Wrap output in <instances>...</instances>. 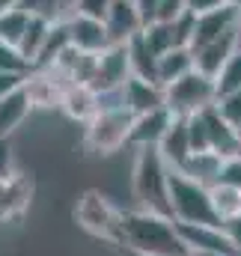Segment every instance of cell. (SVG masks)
Returning a JSON list of instances; mask_svg holds the SVG:
<instances>
[{
  "mask_svg": "<svg viewBox=\"0 0 241 256\" xmlns=\"http://www.w3.org/2000/svg\"><path fill=\"white\" fill-rule=\"evenodd\" d=\"M122 250H137L146 256H188L179 224L167 214L128 208L122 212Z\"/></svg>",
  "mask_w": 241,
  "mask_h": 256,
  "instance_id": "obj_1",
  "label": "cell"
},
{
  "mask_svg": "<svg viewBox=\"0 0 241 256\" xmlns=\"http://www.w3.org/2000/svg\"><path fill=\"white\" fill-rule=\"evenodd\" d=\"M170 173H173V167L164 161L158 146H149V149L137 152L134 170H131V191H134V200H137V208L173 218V208H170Z\"/></svg>",
  "mask_w": 241,
  "mask_h": 256,
  "instance_id": "obj_2",
  "label": "cell"
},
{
  "mask_svg": "<svg viewBox=\"0 0 241 256\" xmlns=\"http://www.w3.org/2000/svg\"><path fill=\"white\" fill-rule=\"evenodd\" d=\"M170 208L176 224H196V226H224L220 214L214 212L212 188L184 176L182 170L170 173Z\"/></svg>",
  "mask_w": 241,
  "mask_h": 256,
  "instance_id": "obj_3",
  "label": "cell"
},
{
  "mask_svg": "<svg viewBox=\"0 0 241 256\" xmlns=\"http://www.w3.org/2000/svg\"><path fill=\"white\" fill-rule=\"evenodd\" d=\"M134 114L128 108H104L84 126V146L92 155H110L120 152L125 143H131Z\"/></svg>",
  "mask_w": 241,
  "mask_h": 256,
  "instance_id": "obj_4",
  "label": "cell"
},
{
  "mask_svg": "<svg viewBox=\"0 0 241 256\" xmlns=\"http://www.w3.org/2000/svg\"><path fill=\"white\" fill-rule=\"evenodd\" d=\"M74 218L80 230H86L90 236L104 238L110 244H122V208H116L104 194L86 191L74 206Z\"/></svg>",
  "mask_w": 241,
  "mask_h": 256,
  "instance_id": "obj_5",
  "label": "cell"
},
{
  "mask_svg": "<svg viewBox=\"0 0 241 256\" xmlns=\"http://www.w3.org/2000/svg\"><path fill=\"white\" fill-rule=\"evenodd\" d=\"M212 104H218V84H214V78H208L196 68L167 86V108L176 116H194Z\"/></svg>",
  "mask_w": 241,
  "mask_h": 256,
  "instance_id": "obj_6",
  "label": "cell"
},
{
  "mask_svg": "<svg viewBox=\"0 0 241 256\" xmlns=\"http://www.w3.org/2000/svg\"><path fill=\"white\" fill-rule=\"evenodd\" d=\"M131 54H128V45H110L104 54H98V68H96V78H92V90L98 96L104 92H120L122 86L128 84L131 78Z\"/></svg>",
  "mask_w": 241,
  "mask_h": 256,
  "instance_id": "obj_7",
  "label": "cell"
},
{
  "mask_svg": "<svg viewBox=\"0 0 241 256\" xmlns=\"http://www.w3.org/2000/svg\"><path fill=\"white\" fill-rule=\"evenodd\" d=\"M68 33H72V48H78L84 54H104L114 45L108 24L102 18H90L80 12H74L68 18Z\"/></svg>",
  "mask_w": 241,
  "mask_h": 256,
  "instance_id": "obj_8",
  "label": "cell"
},
{
  "mask_svg": "<svg viewBox=\"0 0 241 256\" xmlns=\"http://www.w3.org/2000/svg\"><path fill=\"white\" fill-rule=\"evenodd\" d=\"M104 24H108L114 45H128L131 39H137L146 30V21H143L134 0H114V6L104 15Z\"/></svg>",
  "mask_w": 241,
  "mask_h": 256,
  "instance_id": "obj_9",
  "label": "cell"
},
{
  "mask_svg": "<svg viewBox=\"0 0 241 256\" xmlns=\"http://www.w3.org/2000/svg\"><path fill=\"white\" fill-rule=\"evenodd\" d=\"M200 114H202V122H206V134H208V152L220 155L224 161L238 155V128L218 110V104H212Z\"/></svg>",
  "mask_w": 241,
  "mask_h": 256,
  "instance_id": "obj_10",
  "label": "cell"
},
{
  "mask_svg": "<svg viewBox=\"0 0 241 256\" xmlns=\"http://www.w3.org/2000/svg\"><path fill=\"white\" fill-rule=\"evenodd\" d=\"M176 122V114L170 108H158V110H149V114H140L134 116V126H131V146L137 149H149V146H161V140L167 137V131Z\"/></svg>",
  "mask_w": 241,
  "mask_h": 256,
  "instance_id": "obj_11",
  "label": "cell"
},
{
  "mask_svg": "<svg viewBox=\"0 0 241 256\" xmlns=\"http://www.w3.org/2000/svg\"><path fill=\"white\" fill-rule=\"evenodd\" d=\"M122 102L134 116H140V114L167 108V90L161 84H155V80H143V78L131 74L128 84L122 86Z\"/></svg>",
  "mask_w": 241,
  "mask_h": 256,
  "instance_id": "obj_12",
  "label": "cell"
},
{
  "mask_svg": "<svg viewBox=\"0 0 241 256\" xmlns=\"http://www.w3.org/2000/svg\"><path fill=\"white\" fill-rule=\"evenodd\" d=\"M236 21H238V12L224 6V9H214V12H206V15H196V24H194V39H190V51L196 48H206L224 36H230L236 30Z\"/></svg>",
  "mask_w": 241,
  "mask_h": 256,
  "instance_id": "obj_13",
  "label": "cell"
},
{
  "mask_svg": "<svg viewBox=\"0 0 241 256\" xmlns=\"http://www.w3.org/2000/svg\"><path fill=\"white\" fill-rule=\"evenodd\" d=\"M33 200V179L24 173H12L0 179V220H15L27 212Z\"/></svg>",
  "mask_w": 241,
  "mask_h": 256,
  "instance_id": "obj_14",
  "label": "cell"
},
{
  "mask_svg": "<svg viewBox=\"0 0 241 256\" xmlns=\"http://www.w3.org/2000/svg\"><path fill=\"white\" fill-rule=\"evenodd\" d=\"M182 238L188 244V250H212V254H230L238 256L236 244L230 242L224 226H196V224H179Z\"/></svg>",
  "mask_w": 241,
  "mask_h": 256,
  "instance_id": "obj_15",
  "label": "cell"
},
{
  "mask_svg": "<svg viewBox=\"0 0 241 256\" xmlns=\"http://www.w3.org/2000/svg\"><path fill=\"white\" fill-rule=\"evenodd\" d=\"M60 110L72 120V122H90L98 110H102V102H98V92L86 84H72L66 86L62 92V102H60Z\"/></svg>",
  "mask_w": 241,
  "mask_h": 256,
  "instance_id": "obj_16",
  "label": "cell"
},
{
  "mask_svg": "<svg viewBox=\"0 0 241 256\" xmlns=\"http://www.w3.org/2000/svg\"><path fill=\"white\" fill-rule=\"evenodd\" d=\"M30 98H33V108H60L62 92H66V84L51 72V68H33L24 80Z\"/></svg>",
  "mask_w": 241,
  "mask_h": 256,
  "instance_id": "obj_17",
  "label": "cell"
},
{
  "mask_svg": "<svg viewBox=\"0 0 241 256\" xmlns=\"http://www.w3.org/2000/svg\"><path fill=\"white\" fill-rule=\"evenodd\" d=\"M30 110H33V98L24 84L18 90H12L9 96H3L0 98V137H12V131L24 126Z\"/></svg>",
  "mask_w": 241,
  "mask_h": 256,
  "instance_id": "obj_18",
  "label": "cell"
},
{
  "mask_svg": "<svg viewBox=\"0 0 241 256\" xmlns=\"http://www.w3.org/2000/svg\"><path fill=\"white\" fill-rule=\"evenodd\" d=\"M236 51H238V45H236V30H232L230 36H224V39H218V42H212V45L194 51L196 72H202V74H208V78H218L220 68L230 63V57H232Z\"/></svg>",
  "mask_w": 241,
  "mask_h": 256,
  "instance_id": "obj_19",
  "label": "cell"
},
{
  "mask_svg": "<svg viewBox=\"0 0 241 256\" xmlns=\"http://www.w3.org/2000/svg\"><path fill=\"white\" fill-rule=\"evenodd\" d=\"M158 149H161L164 161H167L173 170H179L182 164L194 155V149H190V134H188V116H176L173 128L167 131V137L161 140Z\"/></svg>",
  "mask_w": 241,
  "mask_h": 256,
  "instance_id": "obj_20",
  "label": "cell"
},
{
  "mask_svg": "<svg viewBox=\"0 0 241 256\" xmlns=\"http://www.w3.org/2000/svg\"><path fill=\"white\" fill-rule=\"evenodd\" d=\"M194 68H196V63H194V51H190L188 45H179V48L167 51L164 57H158V84L167 90L170 84L182 80V78L190 74Z\"/></svg>",
  "mask_w": 241,
  "mask_h": 256,
  "instance_id": "obj_21",
  "label": "cell"
},
{
  "mask_svg": "<svg viewBox=\"0 0 241 256\" xmlns=\"http://www.w3.org/2000/svg\"><path fill=\"white\" fill-rule=\"evenodd\" d=\"M220 167H224L220 155H214V152H194L179 170L184 176H190V179H196V182H202V185L212 188V185L220 182Z\"/></svg>",
  "mask_w": 241,
  "mask_h": 256,
  "instance_id": "obj_22",
  "label": "cell"
},
{
  "mask_svg": "<svg viewBox=\"0 0 241 256\" xmlns=\"http://www.w3.org/2000/svg\"><path fill=\"white\" fill-rule=\"evenodd\" d=\"M51 18H45V15H36V12H30V24H27V33H24V39H21V54L33 63L36 68V60H39V54H42V48H45V39H48V33H51Z\"/></svg>",
  "mask_w": 241,
  "mask_h": 256,
  "instance_id": "obj_23",
  "label": "cell"
},
{
  "mask_svg": "<svg viewBox=\"0 0 241 256\" xmlns=\"http://www.w3.org/2000/svg\"><path fill=\"white\" fill-rule=\"evenodd\" d=\"M68 48H72L68 21H54V24H51V33H48V39H45V48H42V54H39V60H36V68L54 66Z\"/></svg>",
  "mask_w": 241,
  "mask_h": 256,
  "instance_id": "obj_24",
  "label": "cell"
},
{
  "mask_svg": "<svg viewBox=\"0 0 241 256\" xmlns=\"http://www.w3.org/2000/svg\"><path fill=\"white\" fill-rule=\"evenodd\" d=\"M128 54H131V72L143 80H155L158 84V54L146 45L143 33L137 39L128 42Z\"/></svg>",
  "mask_w": 241,
  "mask_h": 256,
  "instance_id": "obj_25",
  "label": "cell"
},
{
  "mask_svg": "<svg viewBox=\"0 0 241 256\" xmlns=\"http://www.w3.org/2000/svg\"><path fill=\"white\" fill-rule=\"evenodd\" d=\"M143 39H146V45H149L158 57H164L167 51H173V48L182 45L176 24H167V21H152V24H146Z\"/></svg>",
  "mask_w": 241,
  "mask_h": 256,
  "instance_id": "obj_26",
  "label": "cell"
},
{
  "mask_svg": "<svg viewBox=\"0 0 241 256\" xmlns=\"http://www.w3.org/2000/svg\"><path fill=\"white\" fill-rule=\"evenodd\" d=\"M27 24H30V9H24V6L9 9V12L0 18V39L21 48V39H24V33H27Z\"/></svg>",
  "mask_w": 241,
  "mask_h": 256,
  "instance_id": "obj_27",
  "label": "cell"
},
{
  "mask_svg": "<svg viewBox=\"0 0 241 256\" xmlns=\"http://www.w3.org/2000/svg\"><path fill=\"white\" fill-rule=\"evenodd\" d=\"M212 200H214V212L220 214V220H230L241 214V191L226 185V182H218L212 185Z\"/></svg>",
  "mask_w": 241,
  "mask_h": 256,
  "instance_id": "obj_28",
  "label": "cell"
},
{
  "mask_svg": "<svg viewBox=\"0 0 241 256\" xmlns=\"http://www.w3.org/2000/svg\"><path fill=\"white\" fill-rule=\"evenodd\" d=\"M21 6L51 21H68L78 9V0H21Z\"/></svg>",
  "mask_w": 241,
  "mask_h": 256,
  "instance_id": "obj_29",
  "label": "cell"
},
{
  "mask_svg": "<svg viewBox=\"0 0 241 256\" xmlns=\"http://www.w3.org/2000/svg\"><path fill=\"white\" fill-rule=\"evenodd\" d=\"M0 72H12V74H24L27 78L33 72V63L21 54L18 45H9V42L0 39Z\"/></svg>",
  "mask_w": 241,
  "mask_h": 256,
  "instance_id": "obj_30",
  "label": "cell"
},
{
  "mask_svg": "<svg viewBox=\"0 0 241 256\" xmlns=\"http://www.w3.org/2000/svg\"><path fill=\"white\" fill-rule=\"evenodd\" d=\"M214 84H218V98L241 90V51H236V54L230 57V63L224 66L220 74L214 78Z\"/></svg>",
  "mask_w": 241,
  "mask_h": 256,
  "instance_id": "obj_31",
  "label": "cell"
},
{
  "mask_svg": "<svg viewBox=\"0 0 241 256\" xmlns=\"http://www.w3.org/2000/svg\"><path fill=\"white\" fill-rule=\"evenodd\" d=\"M218 110L241 131V90L238 92H230V96H220L218 98Z\"/></svg>",
  "mask_w": 241,
  "mask_h": 256,
  "instance_id": "obj_32",
  "label": "cell"
},
{
  "mask_svg": "<svg viewBox=\"0 0 241 256\" xmlns=\"http://www.w3.org/2000/svg\"><path fill=\"white\" fill-rule=\"evenodd\" d=\"M184 12H188V0H161V3H158V15H155V21H167V24H173V21H179Z\"/></svg>",
  "mask_w": 241,
  "mask_h": 256,
  "instance_id": "obj_33",
  "label": "cell"
},
{
  "mask_svg": "<svg viewBox=\"0 0 241 256\" xmlns=\"http://www.w3.org/2000/svg\"><path fill=\"white\" fill-rule=\"evenodd\" d=\"M220 182H226V185H232V188L241 191V155H232V158L224 161V167H220Z\"/></svg>",
  "mask_w": 241,
  "mask_h": 256,
  "instance_id": "obj_34",
  "label": "cell"
},
{
  "mask_svg": "<svg viewBox=\"0 0 241 256\" xmlns=\"http://www.w3.org/2000/svg\"><path fill=\"white\" fill-rule=\"evenodd\" d=\"M110 6H114V0H78V9H74V12L90 15V18H102V21H104V15H108Z\"/></svg>",
  "mask_w": 241,
  "mask_h": 256,
  "instance_id": "obj_35",
  "label": "cell"
},
{
  "mask_svg": "<svg viewBox=\"0 0 241 256\" xmlns=\"http://www.w3.org/2000/svg\"><path fill=\"white\" fill-rule=\"evenodd\" d=\"M12 173H15V167H12V143H9V137H0V179H6Z\"/></svg>",
  "mask_w": 241,
  "mask_h": 256,
  "instance_id": "obj_36",
  "label": "cell"
},
{
  "mask_svg": "<svg viewBox=\"0 0 241 256\" xmlns=\"http://www.w3.org/2000/svg\"><path fill=\"white\" fill-rule=\"evenodd\" d=\"M24 80H27L24 74H12V72H0V98H3V96H9L12 90H18V86H21Z\"/></svg>",
  "mask_w": 241,
  "mask_h": 256,
  "instance_id": "obj_37",
  "label": "cell"
},
{
  "mask_svg": "<svg viewBox=\"0 0 241 256\" xmlns=\"http://www.w3.org/2000/svg\"><path fill=\"white\" fill-rule=\"evenodd\" d=\"M226 3L224 0H188V9L194 15H206V12H214V9H224Z\"/></svg>",
  "mask_w": 241,
  "mask_h": 256,
  "instance_id": "obj_38",
  "label": "cell"
},
{
  "mask_svg": "<svg viewBox=\"0 0 241 256\" xmlns=\"http://www.w3.org/2000/svg\"><path fill=\"white\" fill-rule=\"evenodd\" d=\"M224 230H226L230 242L236 244V250L241 254V214H236V218H230V220H224Z\"/></svg>",
  "mask_w": 241,
  "mask_h": 256,
  "instance_id": "obj_39",
  "label": "cell"
},
{
  "mask_svg": "<svg viewBox=\"0 0 241 256\" xmlns=\"http://www.w3.org/2000/svg\"><path fill=\"white\" fill-rule=\"evenodd\" d=\"M134 3H137V9H140L143 21H146V24H152V21H155V15H158V3H161V0H134Z\"/></svg>",
  "mask_w": 241,
  "mask_h": 256,
  "instance_id": "obj_40",
  "label": "cell"
},
{
  "mask_svg": "<svg viewBox=\"0 0 241 256\" xmlns=\"http://www.w3.org/2000/svg\"><path fill=\"white\" fill-rule=\"evenodd\" d=\"M15 6H21V0H0V18H3L9 9H15Z\"/></svg>",
  "mask_w": 241,
  "mask_h": 256,
  "instance_id": "obj_41",
  "label": "cell"
},
{
  "mask_svg": "<svg viewBox=\"0 0 241 256\" xmlns=\"http://www.w3.org/2000/svg\"><path fill=\"white\" fill-rule=\"evenodd\" d=\"M236 45H238V51H241V12H238V21H236Z\"/></svg>",
  "mask_w": 241,
  "mask_h": 256,
  "instance_id": "obj_42",
  "label": "cell"
},
{
  "mask_svg": "<svg viewBox=\"0 0 241 256\" xmlns=\"http://www.w3.org/2000/svg\"><path fill=\"white\" fill-rule=\"evenodd\" d=\"M188 256H230V254H212V250H190Z\"/></svg>",
  "mask_w": 241,
  "mask_h": 256,
  "instance_id": "obj_43",
  "label": "cell"
},
{
  "mask_svg": "<svg viewBox=\"0 0 241 256\" xmlns=\"http://www.w3.org/2000/svg\"><path fill=\"white\" fill-rule=\"evenodd\" d=\"M230 9H236V12H241V0H224Z\"/></svg>",
  "mask_w": 241,
  "mask_h": 256,
  "instance_id": "obj_44",
  "label": "cell"
},
{
  "mask_svg": "<svg viewBox=\"0 0 241 256\" xmlns=\"http://www.w3.org/2000/svg\"><path fill=\"white\" fill-rule=\"evenodd\" d=\"M122 256H146V254H137V250H122Z\"/></svg>",
  "mask_w": 241,
  "mask_h": 256,
  "instance_id": "obj_45",
  "label": "cell"
},
{
  "mask_svg": "<svg viewBox=\"0 0 241 256\" xmlns=\"http://www.w3.org/2000/svg\"><path fill=\"white\" fill-rule=\"evenodd\" d=\"M238 155H241V131H238Z\"/></svg>",
  "mask_w": 241,
  "mask_h": 256,
  "instance_id": "obj_46",
  "label": "cell"
},
{
  "mask_svg": "<svg viewBox=\"0 0 241 256\" xmlns=\"http://www.w3.org/2000/svg\"><path fill=\"white\" fill-rule=\"evenodd\" d=\"M238 256H241V254H238Z\"/></svg>",
  "mask_w": 241,
  "mask_h": 256,
  "instance_id": "obj_47",
  "label": "cell"
}]
</instances>
